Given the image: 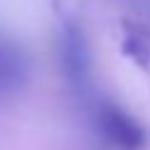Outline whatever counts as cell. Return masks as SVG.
<instances>
[{
    "label": "cell",
    "instance_id": "cell-1",
    "mask_svg": "<svg viewBox=\"0 0 150 150\" xmlns=\"http://www.w3.org/2000/svg\"><path fill=\"white\" fill-rule=\"evenodd\" d=\"M98 128H101V133L113 145H118L121 150H140L148 143L145 130L128 113H123L121 108H116L111 103L101 106V111H98Z\"/></svg>",
    "mask_w": 150,
    "mask_h": 150
},
{
    "label": "cell",
    "instance_id": "cell-2",
    "mask_svg": "<svg viewBox=\"0 0 150 150\" xmlns=\"http://www.w3.org/2000/svg\"><path fill=\"white\" fill-rule=\"evenodd\" d=\"M123 54L138 62L140 67L150 64V37L145 30L135 27V25H126V37H123Z\"/></svg>",
    "mask_w": 150,
    "mask_h": 150
},
{
    "label": "cell",
    "instance_id": "cell-3",
    "mask_svg": "<svg viewBox=\"0 0 150 150\" xmlns=\"http://www.w3.org/2000/svg\"><path fill=\"white\" fill-rule=\"evenodd\" d=\"M25 62L17 54L15 47L0 42V86H12L17 79H22Z\"/></svg>",
    "mask_w": 150,
    "mask_h": 150
},
{
    "label": "cell",
    "instance_id": "cell-4",
    "mask_svg": "<svg viewBox=\"0 0 150 150\" xmlns=\"http://www.w3.org/2000/svg\"><path fill=\"white\" fill-rule=\"evenodd\" d=\"M64 54H67V62L74 71H84L86 69V47H84V40L79 37V32L69 30L67 35V45H64Z\"/></svg>",
    "mask_w": 150,
    "mask_h": 150
}]
</instances>
